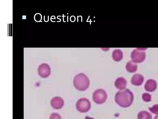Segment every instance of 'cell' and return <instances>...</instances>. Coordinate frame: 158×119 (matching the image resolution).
I'll use <instances>...</instances> for the list:
<instances>
[{"mask_svg": "<svg viewBox=\"0 0 158 119\" xmlns=\"http://www.w3.org/2000/svg\"><path fill=\"white\" fill-rule=\"evenodd\" d=\"M134 99L132 93L128 89L118 91L116 94L115 100L119 106L123 108L130 106Z\"/></svg>", "mask_w": 158, "mask_h": 119, "instance_id": "obj_1", "label": "cell"}, {"mask_svg": "<svg viewBox=\"0 0 158 119\" xmlns=\"http://www.w3.org/2000/svg\"><path fill=\"white\" fill-rule=\"evenodd\" d=\"M73 83L75 87L77 90L84 91L88 88L90 82L88 77L85 74L80 73L74 77Z\"/></svg>", "mask_w": 158, "mask_h": 119, "instance_id": "obj_2", "label": "cell"}, {"mask_svg": "<svg viewBox=\"0 0 158 119\" xmlns=\"http://www.w3.org/2000/svg\"><path fill=\"white\" fill-rule=\"evenodd\" d=\"M91 104L88 99L83 98L79 99L76 104V108L79 112L84 113L88 112L90 109Z\"/></svg>", "mask_w": 158, "mask_h": 119, "instance_id": "obj_3", "label": "cell"}, {"mask_svg": "<svg viewBox=\"0 0 158 119\" xmlns=\"http://www.w3.org/2000/svg\"><path fill=\"white\" fill-rule=\"evenodd\" d=\"M107 95L106 91L102 89H98L93 93V101L97 104H102L104 103L107 99Z\"/></svg>", "mask_w": 158, "mask_h": 119, "instance_id": "obj_4", "label": "cell"}, {"mask_svg": "<svg viewBox=\"0 0 158 119\" xmlns=\"http://www.w3.org/2000/svg\"><path fill=\"white\" fill-rule=\"evenodd\" d=\"M38 72L40 76L43 78H46L48 77L50 74V68L48 64H43L39 66Z\"/></svg>", "mask_w": 158, "mask_h": 119, "instance_id": "obj_5", "label": "cell"}, {"mask_svg": "<svg viewBox=\"0 0 158 119\" xmlns=\"http://www.w3.org/2000/svg\"><path fill=\"white\" fill-rule=\"evenodd\" d=\"M64 105V100L60 97H55L53 98L51 101V105L55 109H60Z\"/></svg>", "mask_w": 158, "mask_h": 119, "instance_id": "obj_6", "label": "cell"}, {"mask_svg": "<svg viewBox=\"0 0 158 119\" xmlns=\"http://www.w3.org/2000/svg\"><path fill=\"white\" fill-rule=\"evenodd\" d=\"M157 83L156 81L152 79L148 80L144 85L145 90L148 92L155 91L157 88Z\"/></svg>", "mask_w": 158, "mask_h": 119, "instance_id": "obj_7", "label": "cell"}, {"mask_svg": "<svg viewBox=\"0 0 158 119\" xmlns=\"http://www.w3.org/2000/svg\"><path fill=\"white\" fill-rule=\"evenodd\" d=\"M127 84V81L125 78L123 77H119L116 80L114 85L117 89L123 90L126 88Z\"/></svg>", "mask_w": 158, "mask_h": 119, "instance_id": "obj_8", "label": "cell"}, {"mask_svg": "<svg viewBox=\"0 0 158 119\" xmlns=\"http://www.w3.org/2000/svg\"><path fill=\"white\" fill-rule=\"evenodd\" d=\"M143 81L144 77L142 75L136 74L132 77L131 82L133 85L136 86H139L143 84Z\"/></svg>", "mask_w": 158, "mask_h": 119, "instance_id": "obj_9", "label": "cell"}, {"mask_svg": "<svg viewBox=\"0 0 158 119\" xmlns=\"http://www.w3.org/2000/svg\"><path fill=\"white\" fill-rule=\"evenodd\" d=\"M138 119H152V116L151 114L145 111L140 112L137 115Z\"/></svg>", "mask_w": 158, "mask_h": 119, "instance_id": "obj_10", "label": "cell"}, {"mask_svg": "<svg viewBox=\"0 0 158 119\" xmlns=\"http://www.w3.org/2000/svg\"><path fill=\"white\" fill-rule=\"evenodd\" d=\"M126 68L127 70L130 73L135 72L137 69V66L136 64L130 61L128 62L126 64Z\"/></svg>", "mask_w": 158, "mask_h": 119, "instance_id": "obj_11", "label": "cell"}, {"mask_svg": "<svg viewBox=\"0 0 158 119\" xmlns=\"http://www.w3.org/2000/svg\"><path fill=\"white\" fill-rule=\"evenodd\" d=\"M112 57L115 61H118L123 58V54L122 51L118 49L114 50L112 54Z\"/></svg>", "mask_w": 158, "mask_h": 119, "instance_id": "obj_12", "label": "cell"}, {"mask_svg": "<svg viewBox=\"0 0 158 119\" xmlns=\"http://www.w3.org/2000/svg\"><path fill=\"white\" fill-rule=\"evenodd\" d=\"M142 98L144 101L148 102L151 101V96L148 93H144L142 95Z\"/></svg>", "mask_w": 158, "mask_h": 119, "instance_id": "obj_13", "label": "cell"}, {"mask_svg": "<svg viewBox=\"0 0 158 119\" xmlns=\"http://www.w3.org/2000/svg\"><path fill=\"white\" fill-rule=\"evenodd\" d=\"M149 109L150 111L154 114H158V104L154 105L152 107L149 108Z\"/></svg>", "mask_w": 158, "mask_h": 119, "instance_id": "obj_14", "label": "cell"}, {"mask_svg": "<svg viewBox=\"0 0 158 119\" xmlns=\"http://www.w3.org/2000/svg\"><path fill=\"white\" fill-rule=\"evenodd\" d=\"M50 119H61V116L56 113H53L50 117Z\"/></svg>", "mask_w": 158, "mask_h": 119, "instance_id": "obj_15", "label": "cell"}, {"mask_svg": "<svg viewBox=\"0 0 158 119\" xmlns=\"http://www.w3.org/2000/svg\"><path fill=\"white\" fill-rule=\"evenodd\" d=\"M85 119H94V118L90 117L89 116H86L85 118Z\"/></svg>", "mask_w": 158, "mask_h": 119, "instance_id": "obj_16", "label": "cell"}, {"mask_svg": "<svg viewBox=\"0 0 158 119\" xmlns=\"http://www.w3.org/2000/svg\"><path fill=\"white\" fill-rule=\"evenodd\" d=\"M154 119H158V114L155 116Z\"/></svg>", "mask_w": 158, "mask_h": 119, "instance_id": "obj_17", "label": "cell"}]
</instances>
